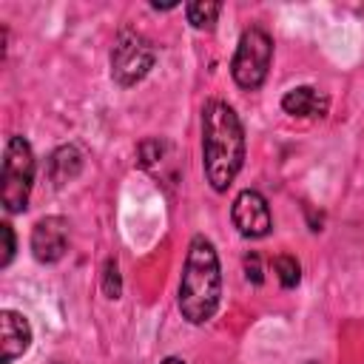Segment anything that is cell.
Masks as SVG:
<instances>
[{
  "instance_id": "cell-1",
  "label": "cell",
  "mask_w": 364,
  "mask_h": 364,
  "mask_svg": "<svg viewBox=\"0 0 364 364\" xmlns=\"http://www.w3.org/2000/svg\"><path fill=\"white\" fill-rule=\"evenodd\" d=\"M202 156L205 176L213 191H228L245 162V131L236 111L213 100L202 111Z\"/></svg>"
},
{
  "instance_id": "cell-2",
  "label": "cell",
  "mask_w": 364,
  "mask_h": 364,
  "mask_svg": "<svg viewBox=\"0 0 364 364\" xmlns=\"http://www.w3.org/2000/svg\"><path fill=\"white\" fill-rule=\"evenodd\" d=\"M219 296H222L219 256L205 236H193L179 279V310L191 324H205L216 313Z\"/></svg>"
},
{
  "instance_id": "cell-3",
  "label": "cell",
  "mask_w": 364,
  "mask_h": 364,
  "mask_svg": "<svg viewBox=\"0 0 364 364\" xmlns=\"http://www.w3.org/2000/svg\"><path fill=\"white\" fill-rule=\"evenodd\" d=\"M0 199L9 213H20L28 205L31 182H34V154L23 136H9L3 154V173H0Z\"/></svg>"
},
{
  "instance_id": "cell-4",
  "label": "cell",
  "mask_w": 364,
  "mask_h": 364,
  "mask_svg": "<svg viewBox=\"0 0 364 364\" xmlns=\"http://www.w3.org/2000/svg\"><path fill=\"white\" fill-rule=\"evenodd\" d=\"M270 57H273V40L267 37V31L262 28H247L239 40V48L233 54V80L239 88H247V91H256L264 77H267V68H270Z\"/></svg>"
},
{
  "instance_id": "cell-5",
  "label": "cell",
  "mask_w": 364,
  "mask_h": 364,
  "mask_svg": "<svg viewBox=\"0 0 364 364\" xmlns=\"http://www.w3.org/2000/svg\"><path fill=\"white\" fill-rule=\"evenodd\" d=\"M154 60H156V51L151 46V40H145L139 31L125 28V31H119L114 51H111V77L122 88L136 85L154 68Z\"/></svg>"
},
{
  "instance_id": "cell-6",
  "label": "cell",
  "mask_w": 364,
  "mask_h": 364,
  "mask_svg": "<svg viewBox=\"0 0 364 364\" xmlns=\"http://www.w3.org/2000/svg\"><path fill=\"white\" fill-rule=\"evenodd\" d=\"M233 225L242 236L247 239H262L270 233V208H267V199L259 193V191H242L236 199H233Z\"/></svg>"
},
{
  "instance_id": "cell-7",
  "label": "cell",
  "mask_w": 364,
  "mask_h": 364,
  "mask_svg": "<svg viewBox=\"0 0 364 364\" xmlns=\"http://www.w3.org/2000/svg\"><path fill=\"white\" fill-rule=\"evenodd\" d=\"M68 250V222L63 216H46L31 230V253L37 262H60Z\"/></svg>"
},
{
  "instance_id": "cell-8",
  "label": "cell",
  "mask_w": 364,
  "mask_h": 364,
  "mask_svg": "<svg viewBox=\"0 0 364 364\" xmlns=\"http://www.w3.org/2000/svg\"><path fill=\"white\" fill-rule=\"evenodd\" d=\"M28 344H31L28 321L20 313H14V310H3L0 313V347H3L0 361L11 364L17 355H23L28 350Z\"/></svg>"
},
{
  "instance_id": "cell-9",
  "label": "cell",
  "mask_w": 364,
  "mask_h": 364,
  "mask_svg": "<svg viewBox=\"0 0 364 364\" xmlns=\"http://www.w3.org/2000/svg\"><path fill=\"white\" fill-rule=\"evenodd\" d=\"M282 108L290 117H324L330 108V100L313 85H299L282 97Z\"/></svg>"
},
{
  "instance_id": "cell-10",
  "label": "cell",
  "mask_w": 364,
  "mask_h": 364,
  "mask_svg": "<svg viewBox=\"0 0 364 364\" xmlns=\"http://www.w3.org/2000/svg\"><path fill=\"white\" fill-rule=\"evenodd\" d=\"M80 168H82V154L74 145H60L48 159V176L57 188L71 182L80 173Z\"/></svg>"
},
{
  "instance_id": "cell-11",
  "label": "cell",
  "mask_w": 364,
  "mask_h": 364,
  "mask_svg": "<svg viewBox=\"0 0 364 364\" xmlns=\"http://www.w3.org/2000/svg\"><path fill=\"white\" fill-rule=\"evenodd\" d=\"M222 6L219 3H210V0H196V3H188L185 6V14H188V23L199 31H210L216 17H219Z\"/></svg>"
},
{
  "instance_id": "cell-12",
  "label": "cell",
  "mask_w": 364,
  "mask_h": 364,
  "mask_svg": "<svg viewBox=\"0 0 364 364\" xmlns=\"http://www.w3.org/2000/svg\"><path fill=\"white\" fill-rule=\"evenodd\" d=\"M273 270H276V276H279V282H282L284 290L296 287L299 279H301V267H299V262L293 256H276L273 259Z\"/></svg>"
},
{
  "instance_id": "cell-13",
  "label": "cell",
  "mask_w": 364,
  "mask_h": 364,
  "mask_svg": "<svg viewBox=\"0 0 364 364\" xmlns=\"http://www.w3.org/2000/svg\"><path fill=\"white\" fill-rule=\"evenodd\" d=\"M102 293L108 299H119V293H122V276H119V264L114 259H108L102 264Z\"/></svg>"
},
{
  "instance_id": "cell-14",
  "label": "cell",
  "mask_w": 364,
  "mask_h": 364,
  "mask_svg": "<svg viewBox=\"0 0 364 364\" xmlns=\"http://www.w3.org/2000/svg\"><path fill=\"white\" fill-rule=\"evenodd\" d=\"M165 142L162 139H145L142 145H139V162L145 165V168H151V165H156L159 159H162V154H165Z\"/></svg>"
},
{
  "instance_id": "cell-15",
  "label": "cell",
  "mask_w": 364,
  "mask_h": 364,
  "mask_svg": "<svg viewBox=\"0 0 364 364\" xmlns=\"http://www.w3.org/2000/svg\"><path fill=\"white\" fill-rule=\"evenodd\" d=\"M245 276H247V282H253V284H262V259H259V253H247L245 256Z\"/></svg>"
},
{
  "instance_id": "cell-16",
  "label": "cell",
  "mask_w": 364,
  "mask_h": 364,
  "mask_svg": "<svg viewBox=\"0 0 364 364\" xmlns=\"http://www.w3.org/2000/svg\"><path fill=\"white\" fill-rule=\"evenodd\" d=\"M0 233H3V256H0V267H6L14 256V233H11V225H0Z\"/></svg>"
},
{
  "instance_id": "cell-17",
  "label": "cell",
  "mask_w": 364,
  "mask_h": 364,
  "mask_svg": "<svg viewBox=\"0 0 364 364\" xmlns=\"http://www.w3.org/2000/svg\"><path fill=\"white\" fill-rule=\"evenodd\" d=\"M162 364H185V361H182V358H165Z\"/></svg>"
},
{
  "instance_id": "cell-18",
  "label": "cell",
  "mask_w": 364,
  "mask_h": 364,
  "mask_svg": "<svg viewBox=\"0 0 364 364\" xmlns=\"http://www.w3.org/2000/svg\"><path fill=\"white\" fill-rule=\"evenodd\" d=\"M307 364H316V361H307Z\"/></svg>"
}]
</instances>
